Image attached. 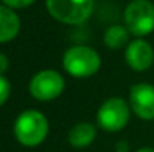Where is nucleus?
<instances>
[{
	"label": "nucleus",
	"mask_w": 154,
	"mask_h": 152,
	"mask_svg": "<svg viewBox=\"0 0 154 152\" xmlns=\"http://www.w3.org/2000/svg\"><path fill=\"white\" fill-rule=\"evenodd\" d=\"M50 133L48 118L36 110L27 109L21 112L14 122V136L23 146L35 148L45 142Z\"/></svg>",
	"instance_id": "f257e3e1"
},
{
	"label": "nucleus",
	"mask_w": 154,
	"mask_h": 152,
	"mask_svg": "<svg viewBox=\"0 0 154 152\" xmlns=\"http://www.w3.org/2000/svg\"><path fill=\"white\" fill-rule=\"evenodd\" d=\"M61 64L64 72L73 78H90L100 70L102 58L90 46L73 45L63 54Z\"/></svg>",
	"instance_id": "f03ea898"
},
{
	"label": "nucleus",
	"mask_w": 154,
	"mask_h": 152,
	"mask_svg": "<svg viewBox=\"0 0 154 152\" xmlns=\"http://www.w3.org/2000/svg\"><path fill=\"white\" fill-rule=\"evenodd\" d=\"M45 7L61 24L81 25L94 10V0H45Z\"/></svg>",
	"instance_id": "7ed1b4c3"
},
{
	"label": "nucleus",
	"mask_w": 154,
	"mask_h": 152,
	"mask_svg": "<svg viewBox=\"0 0 154 152\" xmlns=\"http://www.w3.org/2000/svg\"><path fill=\"white\" fill-rule=\"evenodd\" d=\"M124 25L136 37L153 33L154 3L150 0H130L124 9Z\"/></svg>",
	"instance_id": "20e7f679"
},
{
	"label": "nucleus",
	"mask_w": 154,
	"mask_h": 152,
	"mask_svg": "<svg viewBox=\"0 0 154 152\" xmlns=\"http://www.w3.org/2000/svg\"><path fill=\"white\" fill-rule=\"evenodd\" d=\"M130 104L121 97L106 99L97 109V125L103 131L117 133L123 130L130 119Z\"/></svg>",
	"instance_id": "39448f33"
},
{
	"label": "nucleus",
	"mask_w": 154,
	"mask_h": 152,
	"mask_svg": "<svg viewBox=\"0 0 154 152\" xmlns=\"http://www.w3.org/2000/svg\"><path fill=\"white\" fill-rule=\"evenodd\" d=\"M64 78L60 72L45 69L38 72L29 84V91L38 101H51L60 97L64 91Z\"/></svg>",
	"instance_id": "423d86ee"
},
{
	"label": "nucleus",
	"mask_w": 154,
	"mask_h": 152,
	"mask_svg": "<svg viewBox=\"0 0 154 152\" xmlns=\"http://www.w3.org/2000/svg\"><path fill=\"white\" fill-rule=\"evenodd\" d=\"M129 104L132 112L144 121L154 119V85L141 82L135 84L129 93Z\"/></svg>",
	"instance_id": "0eeeda50"
},
{
	"label": "nucleus",
	"mask_w": 154,
	"mask_h": 152,
	"mask_svg": "<svg viewBox=\"0 0 154 152\" xmlns=\"http://www.w3.org/2000/svg\"><path fill=\"white\" fill-rule=\"evenodd\" d=\"M124 57H126L127 66L132 70L145 72L154 63V49L147 40H144L142 37H138L129 42L124 51Z\"/></svg>",
	"instance_id": "6e6552de"
},
{
	"label": "nucleus",
	"mask_w": 154,
	"mask_h": 152,
	"mask_svg": "<svg viewBox=\"0 0 154 152\" xmlns=\"http://www.w3.org/2000/svg\"><path fill=\"white\" fill-rule=\"evenodd\" d=\"M21 30V19L15 9L0 4V43L14 40Z\"/></svg>",
	"instance_id": "1a4fd4ad"
},
{
	"label": "nucleus",
	"mask_w": 154,
	"mask_h": 152,
	"mask_svg": "<svg viewBox=\"0 0 154 152\" xmlns=\"http://www.w3.org/2000/svg\"><path fill=\"white\" fill-rule=\"evenodd\" d=\"M97 136V127L91 122H79L73 125L67 134V140L73 148H87L90 146Z\"/></svg>",
	"instance_id": "9d476101"
},
{
	"label": "nucleus",
	"mask_w": 154,
	"mask_h": 152,
	"mask_svg": "<svg viewBox=\"0 0 154 152\" xmlns=\"http://www.w3.org/2000/svg\"><path fill=\"white\" fill-rule=\"evenodd\" d=\"M129 37H130V31L127 30L126 25L114 24L106 28V31L103 34V43L109 49H121L129 45V42H130Z\"/></svg>",
	"instance_id": "9b49d317"
},
{
	"label": "nucleus",
	"mask_w": 154,
	"mask_h": 152,
	"mask_svg": "<svg viewBox=\"0 0 154 152\" xmlns=\"http://www.w3.org/2000/svg\"><path fill=\"white\" fill-rule=\"evenodd\" d=\"M11 96V82L5 75H0V107L8 101Z\"/></svg>",
	"instance_id": "f8f14e48"
},
{
	"label": "nucleus",
	"mask_w": 154,
	"mask_h": 152,
	"mask_svg": "<svg viewBox=\"0 0 154 152\" xmlns=\"http://www.w3.org/2000/svg\"><path fill=\"white\" fill-rule=\"evenodd\" d=\"M3 4L12 7V9H24V7H29L32 6L36 0H2Z\"/></svg>",
	"instance_id": "ddd939ff"
},
{
	"label": "nucleus",
	"mask_w": 154,
	"mask_h": 152,
	"mask_svg": "<svg viewBox=\"0 0 154 152\" xmlns=\"http://www.w3.org/2000/svg\"><path fill=\"white\" fill-rule=\"evenodd\" d=\"M8 69H9V58L6 54L0 52V75H5Z\"/></svg>",
	"instance_id": "4468645a"
},
{
	"label": "nucleus",
	"mask_w": 154,
	"mask_h": 152,
	"mask_svg": "<svg viewBox=\"0 0 154 152\" xmlns=\"http://www.w3.org/2000/svg\"><path fill=\"white\" fill-rule=\"evenodd\" d=\"M136 152H154V148H150V146H144V148H139Z\"/></svg>",
	"instance_id": "2eb2a0df"
}]
</instances>
